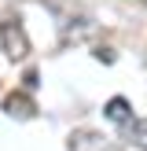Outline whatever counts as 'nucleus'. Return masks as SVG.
<instances>
[{
	"label": "nucleus",
	"instance_id": "1",
	"mask_svg": "<svg viewBox=\"0 0 147 151\" xmlns=\"http://www.w3.org/2000/svg\"><path fill=\"white\" fill-rule=\"evenodd\" d=\"M0 48H4L7 59H26L29 55V37L22 29V19L19 15H7L0 22Z\"/></svg>",
	"mask_w": 147,
	"mask_h": 151
},
{
	"label": "nucleus",
	"instance_id": "2",
	"mask_svg": "<svg viewBox=\"0 0 147 151\" xmlns=\"http://www.w3.org/2000/svg\"><path fill=\"white\" fill-rule=\"evenodd\" d=\"M4 111H7L11 118H33L37 107H33V100H29L26 92H11V96L4 100Z\"/></svg>",
	"mask_w": 147,
	"mask_h": 151
},
{
	"label": "nucleus",
	"instance_id": "3",
	"mask_svg": "<svg viewBox=\"0 0 147 151\" xmlns=\"http://www.w3.org/2000/svg\"><path fill=\"white\" fill-rule=\"evenodd\" d=\"M103 114H107L114 125H129L132 122V107H129V100H121V96H114V100L103 107Z\"/></svg>",
	"mask_w": 147,
	"mask_h": 151
},
{
	"label": "nucleus",
	"instance_id": "4",
	"mask_svg": "<svg viewBox=\"0 0 147 151\" xmlns=\"http://www.w3.org/2000/svg\"><path fill=\"white\" fill-rule=\"evenodd\" d=\"M125 137H129V144L147 151V118H132V122L125 125Z\"/></svg>",
	"mask_w": 147,
	"mask_h": 151
},
{
	"label": "nucleus",
	"instance_id": "5",
	"mask_svg": "<svg viewBox=\"0 0 147 151\" xmlns=\"http://www.w3.org/2000/svg\"><path fill=\"white\" fill-rule=\"evenodd\" d=\"M140 4H147V0H140Z\"/></svg>",
	"mask_w": 147,
	"mask_h": 151
}]
</instances>
